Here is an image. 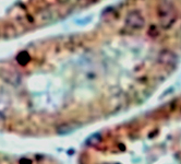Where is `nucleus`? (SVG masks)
I'll return each instance as SVG.
<instances>
[{"label": "nucleus", "mask_w": 181, "mask_h": 164, "mask_svg": "<svg viewBox=\"0 0 181 164\" xmlns=\"http://www.w3.org/2000/svg\"><path fill=\"white\" fill-rule=\"evenodd\" d=\"M29 60H30V56L27 53L23 52L18 56V61L21 64V65H25V64H27L29 63Z\"/></svg>", "instance_id": "f257e3e1"}]
</instances>
